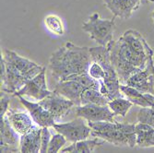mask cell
<instances>
[{
  "mask_svg": "<svg viewBox=\"0 0 154 153\" xmlns=\"http://www.w3.org/2000/svg\"><path fill=\"white\" fill-rule=\"evenodd\" d=\"M92 62L89 47L78 46L67 41L51 54L49 59L51 77L55 83L77 80L89 89L100 90V82L89 74V68Z\"/></svg>",
  "mask_w": 154,
  "mask_h": 153,
  "instance_id": "obj_2",
  "label": "cell"
},
{
  "mask_svg": "<svg viewBox=\"0 0 154 153\" xmlns=\"http://www.w3.org/2000/svg\"><path fill=\"white\" fill-rule=\"evenodd\" d=\"M42 127L36 126L32 130L20 136V148L23 153H37L41 149Z\"/></svg>",
  "mask_w": 154,
  "mask_h": 153,
  "instance_id": "obj_17",
  "label": "cell"
},
{
  "mask_svg": "<svg viewBox=\"0 0 154 153\" xmlns=\"http://www.w3.org/2000/svg\"><path fill=\"white\" fill-rule=\"evenodd\" d=\"M137 145L139 148L154 147V127L146 124L138 123L136 124Z\"/></svg>",
  "mask_w": 154,
  "mask_h": 153,
  "instance_id": "obj_19",
  "label": "cell"
},
{
  "mask_svg": "<svg viewBox=\"0 0 154 153\" xmlns=\"http://www.w3.org/2000/svg\"><path fill=\"white\" fill-rule=\"evenodd\" d=\"M133 103L128 99H124L122 97L109 101L108 103V106L113 111L114 114L116 115H120L122 117H125L127 115Z\"/></svg>",
  "mask_w": 154,
  "mask_h": 153,
  "instance_id": "obj_22",
  "label": "cell"
},
{
  "mask_svg": "<svg viewBox=\"0 0 154 153\" xmlns=\"http://www.w3.org/2000/svg\"><path fill=\"white\" fill-rule=\"evenodd\" d=\"M152 107H153V108H154V105H153V106H152Z\"/></svg>",
  "mask_w": 154,
  "mask_h": 153,
  "instance_id": "obj_30",
  "label": "cell"
},
{
  "mask_svg": "<svg viewBox=\"0 0 154 153\" xmlns=\"http://www.w3.org/2000/svg\"><path fill=\"white\" fill-rule=\"evenodd\" d=\"M39 103L48 111L55 121H59L66 116L72 107L75 106L72 101L54 90L45 99L39 101Z\"/></svg>",
  "mask_w": 154,
  "mask_h": 153,
  "instance_id": "obj_8",
  "label": "cell"
},
{
  "mask_svg": "<svg viewBox=\"0 0 154 153\" xmlns=\"http://www.w3.org/2000/svg\"><path fill=\"white\" fill-rule=\"evenodd\" d=\"M45 24L47 29L54 34L62 36L65 34V27L62 20L57 15H48L45 19Z\"/></svg>",
  "mask_w": 154,
  "mask_h": 153,
  "instance_id": "obj_23",
  "label": "cell"
},
{
  "mask_svg": "<svg viewBox=\"0 0 154 153\" xmlns=\"http://www.w3.org/2000/svg\"><path fill=\"white\" fill-rule=\"evenodd\" d=\"M151 18H152V20H153V22H154V11H153L152 14H151Z\"/></svg>",
  "mask_w": 154,
  "mask_h": 153,
  "instance_id": "obj_29",
  "label": "cell"
},
{
  "mask_svg": "<svg viewBox=\"0 0 154 153\" xmlns=\"http://www.w3.org/2000/svg\"><path fill=\"white\" fill-rule=\"evenodd\" d=\"M105 140L100 141L98 139V137H95L93 139H83L77 142H73L70 146H68L65 148H63L62 152H93L94 149L103 145Z\"/></svg>",
  "mask_w": 154,
  "mask_h": 153,
  "instance_id": "obj_20",
  "label": "cell"
},
{
  "mask_svg": "<svg viewBox=\"0 0 154 153\" xmlns=\"http://www.w3.org/2000/svg\"><path fill=\"white\" fill-rule=\"evenodd\" d=\"M76 115L90 122L108 121L115 122L116 115L108 105L85 104L76 106Z\"/></svg>",
  "mask_w": 154,
  "mask_h": 153,
  "instance_id": "obj_10",
  "label": "cell"
},
{
  "mask_svg": "<svg viewBox=\"0 0 154 153\" xmlns=\"http://www.w3.org/2000/svg\"><path fill=\"white\" fill-rule=\"evenodd\" d=\"M137 122L146 124L154 127V108L153 107H141L137 113Z\"/></svg>",
  "mask_w": 154,
  "mask_h": 153,
  "instance_id": "obj_24",
  "label": "cell"
},
{
  "mask_svg": "<svg viewBox=\"0 0 154 153\" xmlns=\"http://www.w3.org/2000/svg\"><path fill=\"white\" fill-rule=\"evenodd\" d=\"M125 85L133 87L144 93L154 94V61L149 62L142 70L132 75Z\"/></svg>",
  "mask_w": 154,
  "mask_h": 153,
  "instance_id": "obj_11",
  "label": "cell"
},
{
  "mask_svg": "<svg viewBox=\"0 0 154 153\" xmlns=\"http://www.w3.org/2000/svg\"><path fill=\"white\" fill-rule=\"evenodd\" d=\"M10 124L20 136L32 130L37 124H34V121L31 115L23 112H16L13 109H8L6 114Z\"/></svg>",
  "mask_w": 154,
  "mask_h": 153,
  "instance_id": "obj_16",
  "label": "cell"
},
{
  "mask_svg": "<svg viewBox=\"0 0 154 153\" xmlns=\"http://www.w3.org/2000/svg\"><path fill=\"white\" fill-rule=\"evenodd\" d=\"M120 90L122 94L135 105L140 107H152L154 105V94L144 93L133 87L123 84H121Z\"/></svg>",
  "mask_w": 154,
  "mask_h": 153,
  "instance_id": "obj_18",
  "label": "cell"
},
{
  "mask_svg": "<svg viewBox=\"0 0 154 153\" xmlns=\"http://www.w3.org/2000/svg\"><path fill=\"white\" fill-rule=\"evenodd\" d=\"M116 18L112 20L101 19L98 13H94L89 20L83 23L82 30L89 33L91 40L102 46H106L113 40L116 27Z\"/></svg>",
  "mask_w": 154,
  "mask_h": 153,
  "instance_id": "obj_6",
  "label": "cell"
},
{
  "mask_svg": "<svg viewBox=\"0 0 154 153\" xmlns=\"http://www.w3.org/2000/svg\"><path fill=\"white\" fill-rule=\"evenodd\" d=\"M9 106V96L7 95V92L1 91V99H0V107H1V111H0V117H4L8 112Z\"/></svg>",
  "mask_w": 154,
  "mask_h": 153,
  "instance_id": "obj_28",
  "label": "cell"
},
{
  "mask_svg": "<svg viewBox=\"0 0 154 153\" xmlns=\"http://www.w3.org/2000/svg\"><path fill=\"white\" fill-rule=\"evenodd\" d=\"M89 74L91 78H93L94 79L98 80L99 82H101L103 78H104V71L103 68L102 67L101 65H99L96 62H92L91 65L90 66L89 68Z\"/></svg>",
  "mask_w": 154,
  "mask_h": 153,
  "instance_id": "obj_26",
  "label": "cell"
},
{
  "mask_svg": "<svg viewBox=\"0 0 154 153\" xmlns=\"http://www.w3.org/2000/svg\"><path fill=\"white\" fill-rule=\"evenodd\" d=\"M87 89L89 88L79 81L65 80L55 83L54 90L72 101L75 106H79L81 105V95Z\"/></svg>",
  "mask_w": 154,
  "mask_h": 153,
  "instance_id": "obj_14",
  "label": "cell"
},
{
  "mask_svg": "<svg viewBox=\"0 0 154 153\" xmlns=\"http://www.w3.org/2000/svg\"><path fill=\"white\" fill-rule=\"evenodd\" d=\"M1 152H20V135L12 127L7 115L0 117Z\"/></svg>",
  "mask_w": 154,
  "mask_h": 153,
  "instance_id": "obj_12",
  "label": "cell"
},
{
  "mask_svg": "<svg viewBox=\"0 0 154 153\" xmlns=\"http://www.w3.org/2000/svg\"><path fill=\"white\" fill-rule=\"evenodd\" d=\"M106 47L111 62L123 85L132 75L144 69L153 59V50L144 37L133 29L125 32L117 41L112 40Z\"/></svg>",
  "mask_w": 154,
  "mask_h": 153,
  "instance_id": "obj_1",
  "label": "cell"
},
{
  "mask_svg": "<svg viewBox=\"0 0 154 153\" xmlns=\"http://www.w3.org/2000/svg\"><path fill=\"white\" fill-rule=\"evenodd\" d=\"M66 141H67L66 138L60 133L53 135L51 137L48 148H47V152H49V153L59 152V150L64 147V145L66 144Z\"/></svg>",
  "mask_w": 154,
  "mask_h": 153,
  "instance_id": "obj_25",
  "label": "cell"
},
{
  "mask_svg": "<svg viewBox=\"0 0 154 153\" xmlns=\"http://www.w3.org/2000/svg\"><path fill=\"white\" fill-rule=\"evenodd\" d=\"M43 68L44 66L21 57L16 52L4 49L0 60L1 91L15 93L38 75Z\"/></svg>",
  "mask_w": 154,
  "mask_h": 153,
  "instance_id": "obj_3",
  "label": "cell"
},
{
  "mask_svg": "<svg viewBox=\"0 0 154 153\" xmlns=\"http://www.w3.org/2000/svg\"><path fill=\"white\" fill-rule=\"evenodd\" d=\"M53 127L57 133L62 134L66 138L67 141L72 143L87 139L90 136H91V127L88 124H86L85 119L79 116H77L76 119L68 123H55Z\"/></svg>",
  "mask_w": 154,
  "mask_h": 153,
  "instance_id": "obj_7",
  "label": "cell"
},
{
  "mask_svg": "<svg viewBox=\"0 0 154 153\" xmlns=\"http://www.w3.org/2000/svg\"><path fill=\"white\" fill-rule=\"evenodd\" d=\"M20 103L27 109L31 115L34 123L41 127H53L55 124V120L48 111L42 106L39 103L30 102L24 98V96L17 95Z\"/></svg>",
  "mask_w": 154,
  "mask_h": 153,
  "instance_id": "obj_13",
  "label": "cell"
},
{
  "mask_svg": "<svg viewBox=\"0 0 154 153\" xmlns=\"http://www.w3.org/2000/svg\"><path fill=\"white\" fill-rule=\"evenodd\" d=\"M90 53L92 60L102 66L104 71V78L100 82V91L107 97L109 101L122 97L120 90L121 82L116 69L111 62L110 54L106 46H96L91 47Z\"/></svg>",
  "mask_w": 154,
  "mask_h": 153,
  "instance_id": "obj_5",
  "label": "cell"
},
{
  "mask_svg": "<svg viewBox=\"0 0 154 153\" xmlns=\"http://www.w3.org/2000/svg\"><path fill=\"white\" fill-rule=\"evenodd\" d=\"M109 100L105 97L100 90L96 89H87L83 91L81 95V105L85 104H99V105H108Z\"/></svg>",
  "mask_w": 154,
  "mask_h": 153,
  "instance_id": "obj_21",
  "label": "cell"
},
{
  "mask_svg": "<svg viewBox=\"0 0 154 153\" xmlns=\"http://www.w3.org/2000/svg\"><path fill=\"white\" fill-rule=\"evenodd\" d=\"M88 124L91 128V136L102 138L116 147L128 146L134 148L137 145L136 124L119 123L117 121L90 122Z\"/></svg>",
  "mask_w": 154,
  "mask_h": 153,
  "instance_id": "obj_4",
  "label": "cell"
},
{
  "mask_svg": "<svg viewBox=\"0 0 154 153\" xmlns=\"http://www.w3.org/2000/svg\"><path fill=\"white\" fill-rule=\"evenodd\" d=\"M51 133L50 130L48 129V127H42V137H41V149L40 152L42 153H45L47 152V148L51 140Z\"/></svg>",
  "mask_w": 154,
  "mask_h": 153,
  "instance_id": "obj_27",
  "label": "cell"
},
{
  "mask_svg": "<svg viewBox=\"0 0 154 153\" xmlns=\"http://www.w3.org/2000/svg\"><path fill=\"white\" fill-rule=\"evenodd\" d=\"M45 74H46V68L44 67L43 70L38 75H36L34 78L28 81L24 87H22L20 90L16 91L12 95L32 97V98H33L36 101H42L43 99H45L46 96L52 93V91L47 89Z\"/></svg>",
  "mask_w": 154,
  "mask_h": 153,
  "instance_id": "obj_9",
  "label": "cell"
},
{
  "mask_svg": "<svg viewBox=\"0 0 154 153\" xmlns=\"http://www.w3.org/2000/svg\"><path fill=\"white\" fill-rule=\"evenodd\" d=\"M103 2L115 17L122 20L129 19L141 5V0H103Z\"/></svg>",
  "mask_w": 154,
  "mask_h": 153,
  "instance_id": "obj_15",
  "label": "cell"
}]
</instances>
